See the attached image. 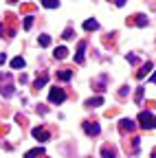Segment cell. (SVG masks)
<instances>
[{"label": "cell", "mask_w": 156, "mask_h": 158, "mask_svg": "<svg viewBox=\"0 0 156 158\" xmlns=\"http://www.w3.org/2000/svg\"><path fill=\"white\" fill-rule=\"evenodd\" d=\"M53 55H55V59H64V57L68 55V48H66V46H57Z\"/></svg>", "instance_id": "obj_5"}, {"label": "cell", "mask_w": 156, "mask_h": 158, "mask_svg": "<svg viewBox=\"0 0 156 158\" xmlns=\"http://www.w3.org/2000/svg\"><path fill=\"white\" fill-rule=\"evenodd\" d=\"M48 101H51V103H64V101H66V92H64V88H51V92H48Z\"/></svg>", "instance_id": "obj_1"}, {"label": "cell", "mask_w": 156, "mask_h": 158, "mask_svg": "<svg viewBox=\"0 0 156 158\" xmlns=\"http://www.w3.org/2000/svg\"><path fill=\"white\" fill-rule=\"evenodd\" d=\"M84 29H86V31H97V29H99V22H97V20H86V22H84Z\"/></svg>", "instance_id": "obj_8"}, {"label": "cell", "mask_w": 156, "mask_h": 158, "mask_svg": "<svg viewBox=\"0 0 156 158\" xmlns=\"http://www.w3.org/2000/svg\"><path fill=\"white\" fill-rule=\"evenodd\" d=\"M141 97H143V88H139V92H136V103H141Z\"/></svg>", "instance_id": "obj_19"}, {"label": "cell", "mask_w": 156, "mask_h": 158, "mask_svg": "<svg viewBox=\"0 0 156 158\" xmlns=\"http://www.w3.org/2000/svg\"><path fill=\"white\" fill-rule=\"evenodd\" d=\"M139 123H141L145 130H150V127H156V116H152L150 112H141V114H139Z\"/></svg>", "instance_id": "obj_2"}, {"label": "cell", "mask_w": 156, "mask_h": 158, "mask_svg": "<svg viewBox=\"0 0 156 158\" xmlns=\"http://www.w3.org/2000/svg\"><path fill=\"white\" fill-rule=\"evenodd\" d=\"M48 44H51V37L48 35H42L40 37V46H48Z\"/></svg>", "instance_id": "obj_15"}, {"label": "cell", "mask_w": 156, "mask_h": 158, "mask_svg": "<svg viewBox=\"0 0 156 158\" xmlns=\"http://www.w3.org/2000/svg\"><path fill=\"white\" fill-rule=\"evenodd\" d=\"M84 132L88 134V136H97L101 130H99V125L97 123H90V121H84Z\"/></svg>", "instance_id": "obj_3"}, {"label": "cell", "mask_w": 156, "mask_h": 158, "mask_svg": "<svg viewBox=\"0 0 156 158\" xmlns=\"http://www.w3.org/2000/svg\"><path fill=\"white\" fill-rule=\"evenodd\" d=\"M31 27H33V18H27L24 20V29H31Z\"/></svg>", "instance_id": "obj_18"}, {"label": "cell", "mask_w": 156, "mask_h": 158, "mask_svg": "<svg viewBox=\"0 0 156 158\" xmlns=\"http://www.w3.org/2000/svg\"><path fill=\"white\" fill-rule=\"evenodd\" d=\"M46 81H48V77H46V75H42V77L35 81V88H42V86H46Z\"/></svg>", "instance_id": "obj_14"}, {"label": "cell", "mask_w": 156, "mask_h": 158, "mask_svg": "<svg viewBox=\"0 0 156 158\" xmlns=\"http://www.w3.org/2000/svg\"><path fill=\"white\" fill-rule=\"evenodd\" d=\"M62 37H64V40H70V37H73V29H66V31H64V35H62Z\"/></svg>", "instance_id": "obj_17"}, {"label": "cell", "mask_w": 156, "mask_h": 158, "mask_svg": "<svg viewBox=\"0 0 156 158\" xmlns=\"http://www.w3.org/2000/svg\"><path fill=\"white\" fill-rule=\"evenodd\" d=\"M101 103H103V97H95V99H88V101H86L88 108H97V106H101Z\"/></svg>", "instance_id": "obj_10"}, {"label": "cell", "mask_w": 156, "mask_h": 158, "mask_svg": "<svg viewBox=\"0 0 156 158\" xmlns=\"http://www.w3.org/2000/svg\"><path fill=\"white\" fill-rule=\"evenodd\" d=\"M24 57H13L11 59V68H24Z\"/></svg>", "instance_id": "obj_9"}, {"label": "cell", "mask_w": 156, "mask_h": 158, "mask_svg": "<svg viewBox=\"0 0 156 158\" xmlns=\"http://www.w3.org/2000/svg\"><path fill=\"white\" fill-rule=\"evenodd\" d=\"M152 81H156V73H154V75H152Z\"/></svg>", "instance_id": "obj_22"}, {"label": "cell", "mask_w": 156, "mask_h": 158, "mask_svg": "<svg viewBox=\"0 0 156 158\" xmlns=\"http://www.w3.org/2000/svg\"><path fill=\"white\" fill-rule=\"evenodd\" d=\"M57 77H60L62 81H68V79L73 77V70H60V73H57Z\"/></svg>", "instance_id": "obj_12"}, {"label": "cell", "mask_w": 156, "mask_h": 158, "mask_svg": "<svg viewBox=\"0 0 156 158\" xmlns=\"http://www.w3.org/2000/svg\"><path fill=\"white\" fill-rule=\"evenodd\" d=\"M84 51H86V42H79V51H77V64H84Z\"/></svg>", "instance_id": "obj_7"}, {"label": "cell", "mask_w": 156, "mask_h": 158, "mask_svg": "<svg viewBox=\"0 0 156 158\" xmlns=\"http://www.w3.org/2000/svg\"><path fill=\"white\" fill-rule=\"evenodd\" d=\"M33 136L37 138V141H48V138H51V134L44 127H33Z\"/></svg>", "instance_id": "obj_4"}, {"label": "cell", "mask_w": 156, "mask_h": 158, "mask_svg": "<svg viewBox=\"0 0 156 158\" xmlns=\"http://www.w3.org/2000/svg\"><path fill=\"white\" fill-rule=\"evenodd\" d=\"M9 2H18V0H9Z\"/></svg>", "instance_id": "obj_23"}, {"label": "cell", "mask_w": 156, "mask_h": 158, "mask_svg": "<svg viewBox=\"0 0 156 158\" xmlns=\"http://www.w3.org/2000/svg\"><path fill=\"white\" fill-rule=\"evenodd\" d=\"M150 70H152V64L147 62V64H145V66H143V68H141L139 73H136V77H139V79H143V77H145V75H147Z\"/></svg>", "instance_id": "obj_11"}, {"label": "cell", "mask_w": 156, "mask_h": 158, "mask_svg": "<svg viewBox=\"0 0 156 158\" xmlns=\"http://www.w3.org/2000/svg\"><path fill=\"white\" fill-rule=\"evenodd\" d=\"M125 5V0H116V7H123Z\"/></svg>", "instance_id": "obj_21"}, {"label": "cell", "mask_w": 156, "mask_h": 158, "mask_svg": "<svg viewBox=\"0 0 156 158\" xmlns=\"http://www.w3.org/2000/svg\"><path fill=\"white\" fill-rule=\"evenodd\" d=\"M42 154H44V147H35V149L27 152V154H24V158H37V156H42Z\"/></svg>", "instance_id": "obj_6"}, {"label": "cell", "mask_w": 156, "mask_h": 158, "mask_svg": "<svg viewBox=\"0 0 156 158\" xmlns=\"http://www.w3.org/2000/svg\"><path fill=\"white\" fill-rule=\"evenodd\" d=\"M42 5H44L46 9H55L57 5H60V2H57V0H42Z\"/></svg>", "instance_id": "obj_13"}, {"label": "cell", "mask_w": 156, "mask_h": 158, "mask_svg": "<svg viewBox=\"0 0 156 158\" xmlns=\"http://www.w3.org/2000/svg\"><path fill=\"white\" fill-rule=\"evenodd\" d=\"M5 59H7V55H5V53H0V64H5Z\"/></svg>", "instance_id": "obj_20"}, {"label": "cell", "mask_w": 156, "mask_h": 158, "mask_svg": "<svg viewBox=\"0 0 156 158\" xmlns=\"http://www.w3.org/2000/svg\"><path fill=\"white\" fill-rule=\"evenodd\" d=\"M136 18H139V20H136V24H139V27H145V24H147V20H145L143 15H136Z\"/></svg>", "instance_id": "obj_16"}]
</instances>
